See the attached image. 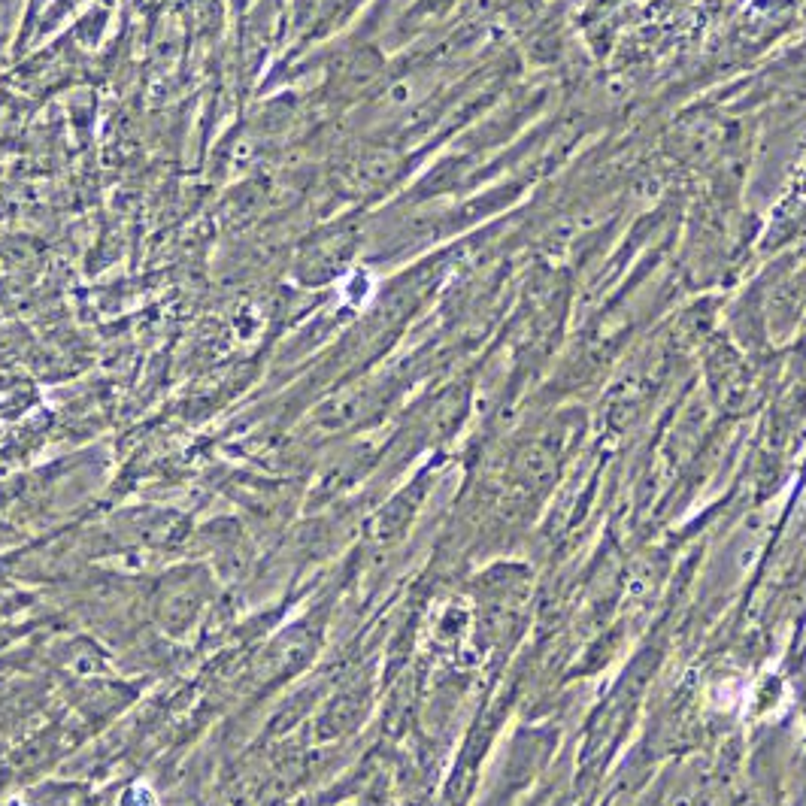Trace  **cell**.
<instances>
[{
  "label": "cell",
  "mask_w": 806,
  "mask_h": 806,
  "mask_svg": "<svg viewBox=\"0 0 806 806\" xmlns=\"http://www.w3.org/2000/svg\"><path fill=\"white\" fill-rule=\"evenodd\" d=\"M119 806H158V794L149 782H134L122 791Z\"/></svg>",
  "instance_id": "6da1fadb"
},
{
  "label": "cell",
  "mask_w": 806,
  "mask_h": 806,
  "mask_svg": "<svg viewBox=\"0 0 806 806\" xmlns=\"http://www.w3.org/2000/svg\"><path fill=\"white\" fill-rule=\"evenodd\" d=\"M10 806H28V803H19V800H13V803H10Z\"/></svg>",
  "instance_id": "7a4b0ae2"
}]
</instances>
